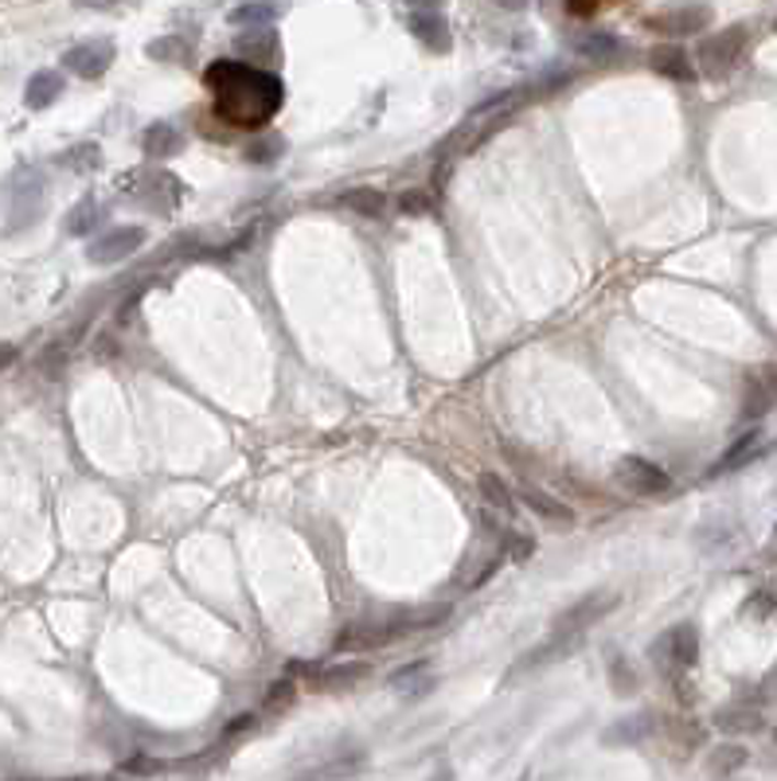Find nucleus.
Here are the masks:
<instances>
[{
    "instance_id": "obj_1",
    "label": "nucleus",
    "mask_w": 777,
    "mask_h": 781,
    "mask_svg": "<svg viewBox=\"0 0 777 781\" xmlns=\"http://www.w3.org/2000/svg\"><path fill=\"white\" fill-rule=\"evenodd\" d=\"M204 82L207 90H215L224 122L242 129L266 126L270 117L277 114V106H282V99H286V90H282L274 74L262 71V67L239 64V59H215L204 71Z\"/></svg>"
},
{
    "instance_id": "obj_2",
    "label": "nucleus",
    "mask_w": 777,
    "mask_h": 781,
    "mask_svg": "<svg viewBox=\"0 0 777 781\" xmlns=\"http://www.w3.org/2000/svg\"><path fill=\"white\" fill-rule=\"evenodd\" d=\"M746 39H751V32H746L742 24L723 27L719 36H707L704 44H699V51H696L704 74H711V79H719V74H731L734 67H739L742 51H746Z\"/></svg>"
},
{
    "instance_id": "obj_3",
    "label": "nucleus",
    "mask_w": 777,
    "mask_h": 781,
    "mask_svg": "<svg viewBox=\"0 0 777 781\" xmlns=\"http://www.w3.org/2000/svg\"><path fill=\"white\" fill-rule=\"evenodd\" d=\"M617 610V594L602 590V594H586V598H579L574 606H567L559 618H555V638H582L590 625H598L606 613Z\"/></svg>"
},
{
    "instance_id": "obj_4",
    "label": "nucleus",
    "mask_w": 777,
    "mask_h": 781,
    "mask_svg": "<svg viewBox=\"0 0 777 781\" xmlns=\"http://www.w3.org/2000/svg\"><path fill=\"white\" fill-rule=\"evenodd\" d=\"M145 243V231L141 227H114V231L99 234L94 243H90L87 259L94 262V266H114V262L129 259V254H137Z\"/></svg>"
},
{
    "instance_id": "obj_5",
    "label": "nucleus",
    "mask_w": 777,
    "mask_h": 781,
    "mask_svg": "<svg viewBox=\"0 0 777 781\" xmlns=\"http://www.w3.org/2000/svg\"><path fill=\"white\" fill-rule=\"evenodd\" d=\"M617 481L637 496H661V493H669V485H672V476L664 473L661 466H652V461H644V458L617 461Z\"/></svg>"
},
{
    "instance_id": "obj_6",
    "label": "nucleus",
    "mask_w": 777,
    "mask_h": 781,
    "mask_svg": "<svg viewBox=\"0 0 777 781\" xmlns=\"http://www.w3.org/2000/svg\"><path fill=\"white\" fill-rule=\"evenodd\" d=\"M652 656H661L664 665H672V668H692L696 665V656H699V633H696V625H676V629H669L656 645H652Z\"/></svg>"
},
{
    "instance_id": "obj_7",
    "label": "nucleus",
    "mask_w": 777,
    "mask_h": 781,
    "mask_svg": "<svg viewBox=\"0 0 777 781\" xmlns=\"http://www.w3.org/2000/svg\"><path fill=\"white\" fill-rule=\"evenodd\" d=\"M114 64V44L110 39H90V44H79L64 55V67L79 79H102Z\"/></svg>"
},
{
    "instance_id": "obj_8",
    "label": "nucleus",
    "mask_w": 777,
    "mask_h": 781,
    "mask_svg": "<svg viewBox=\"0 0 777 781\" xmlns=\"http://www.w3.org/2000/svg\"><path fill=\"white\" fill-rule=\"evenodd\" d=\"M707 24H711V9L707 4H684V9L661 12V16L649 20V27L661 32V36H699Z\"/></svg>"
},
{
    "instance_id": "obj_9",
    "label": "nucleus",
    "mask_w": 777,
    "mask_h": 781,
    "mask_svg": "<svg viewBox=\"0 0 777 781\" xmlns=\"http://www.w3.org/2000/svg\"><path fill=\"white\" fill-rule=\"evenodd\" d=\"M649 67L661 79H672V82H692L696 79V67H692V55L676 44H661L649 51Z\"/></svg>"
},
{
    "instance_id": "obj_10",
    "label": "nucleus",
    "mask_w": 777,
    "mask_h": 781,
    "mask_svg": "<svg viewBox=\"0 0 777 781\" xmlns=\"http://www.w3.org/2000/svg\"><path fill=\"white\" fill-rule=\"evenodd\" d=\"M571 47H574V55L586 59V64H598V67L621 59V39H617L614 32H582Z\"/></svg>"
},
{
    "instance_id": "obj_11",
    "label": "nucleus",
    "mask_w": 777,
    "mask_h": 781,
    "mask_svg": "<svg viewBox=\"0 0 777 781\" xmlns=\"http://www.w3.org/2000/svg\"><path fill=\"white\" fill-rule=\"evenodd\" d=\"M367 676L364 661H340V665H329L324 673H313V688L317 692H348Z\"/></svg>"
},
{
    "instance_id": "obj_12",
    "label": "nucleus",
    "mask_w": 777,
    "mask_h": 781,
    "mask_svg": "<svg viewBox=\"0 0 777 781\" xmlns=\"http://www.w3.org/2000/svg\"><path fill=\"white\" fill-rule=\"evenodd\" d=\"M235 47H239L242 59H254V64H274L277 59V36L270 24H259V27H251V32H242V36L235 39Z\"/></svg>"
},
{
    "instance_id": "obj_13",
    "label": "nucleus",
    "mask_w": 777,
    "mask_h": 781,
    "mask_svg": "<svg viewBox=\"0 0 777 781\" xmlns=\"http://www.w3.org/2000/svg\"><path fill=\"white\" fill-rule=\"evenodd\" d=\"M774 403H777V368L751 379L746 399H742V418H762V414H769Z\"/></svg>"
},
{
    "instance_id": "obj_14",
    "label": "nucleus",
    "mask_w": 777,
    "mask_h": 781,
    "mask_svg": "<svg viewBox=\"0 0 777 781\" xmlns=\"http://www.w3.org/2000/svg\"><path fill=\"white\" fill-rule=\"evenodd\" d=\"M145 157H152V161H169V157H176L180 149H184V134H180L176 126H169V122H157V126L145 129Z\"/></svg>"
},
{
    "instance_id": "obj_15",
    "label": "nucleus",
    "mask_w": 777,
    "mask_h": 781,
    "mask_svg": "<svg viewBox=\"0 0 777 781\" xmlns=\"http://www.w3.org/2000/svg\"><path fill=\"white\" fill-rule=\"evenodd\" d=\"M411 32L430 47V51H449V44H454V39H449V24L434 9H430V12H414V16H411Z\"/></svg>"
},
{
    "instance_id": "obj_16",
    "label": "nucleus",
    "mask_w": 777,
    "mask_h": 781,
    "mask_svg": "<svg viewBox=\"0 0 777 781\" xmlns=\"http://www.w3.org/2000/svg\"><path fill=\"white\" fill-rule=\"evenodd\" d=\"M59 94H64V74L59 71H36L24 87V102L32 110H47Z\"/></svg>"
},
{
    "instance_id": "obj_17",
    "label": "nucleus",
    "mask_w": 777,
    "mask_h": 781,
    "mask_svg": "<svg viewBox=\"0 0 777 781\" xmlns=\"http://www.w3.org/2000/svg\"><path fill=\"white\" fill-rule=\"evenodd\" d=\"M524 504L532 508V513L539 516V520H547V524H559V528H571L574 524V513L567 508L563 501H555V496H547V493H539V489H524Z\"/></svg>"
},
{
    "instance_id": "obj_18",
    "label": "nucleus",
    "mask_w": 777,
    "mask_h": 781,
    "mask_svg": "<svg viewBox=\"0 0 777 781\" xmlns=\"http://www.w3.org/2000/svg\"><path fill=\"white\" fill-rule=\"evenodd\" d=\"M391 688L399 696H426L434 688V673H430V661H414V665L391 673Z\"/></svg>"
},
{
    "instance_id": "obj_19",
    "label": "nucleus",
    "mask_w": 777,
    "mask_h": 781,
    "mask_svg": "<svg viewBox=\"0 0 777 781\" xmlns=\"http://www.w3.org/2000/svg\"><path fill=\"white\" fill-rule=\"evenodd\" d=\"M758 449H762V434L758 430H746L742 438L731 441V449H727L723 458L715 461V473H731V469H742L746 461L758 458Z\"/></svg>"
},
{
    "instance_id": "obj_20",
    "label": "nucleus",
    "mask_w": 777,
    "mask_h": 781,
    "mask_svg": "<svg viewBox=\"0 0 777 781\" xmlns=\"http://www.w3.org/2000/svg\"><path fill=\"white\" fill-rule=\"evenodd\" d=\"M344 207L356 211V216H364V219H379L384 216L387 199H384V192L379 188H352V192H344Z\"/></svg>"
},
{
    "instance_id": "obj_21",
    "label": "nucleus",
    "mask_w": 777,
    "mask_h": 781,
    "mask_svg": "<svg viewBox=\"0 0 777 781\" xmlns=\"http://www.w3.org/2000/svg\"><path fill=\"white\" fill-rule=\"evenodd\" d=\"M477 489H481V501L489 504V508H496V513H512V489L504 485V476L484 469V473L477 476Z\"/></svg>"
},
{
    "instance_id": "obj_22",
    "label": "nucleus",
    "mask_w": 777,
    "mask_h": 781,
    "mask_svg": "<svg viewBox=\"0 0 777 781\" xmlns=\"http://www.w3.org/2000/svg\"><path fill=\"white\" fill-rule=\"evenodd\" d=\"M746 766V746H739V743H723V746H715L711 750V758H707V770L711 773H734V770H742Z\"/></svg>"
},
{
    "instance_id": "obj_23",
    "label": "nucleus",
    "mask_w": 777,
    "mask_h": 781,
    "mask_svg": "<svg viewBox=\"0 0 777 781\" xmlns=\"http://www.w3.org/2000/svg\"><path fill=\"white\" fill-rule=\"evenodd\" d=\"M277 16V4L274 0H247L239 9L231 12V24L239 27H259V24H270Z\"/></svg>"
},
{
    "instance_id": "obj_24",
    "label": "nucleus",
    "mask_w": 777,
    "mask_h": 781,
    "mask_svg": "<svg viewBox=\"0 0 777 781\" xmlns=\"http://www.w3.org/2000/svg\"><path fill=\"white\" fill-rule=\"evenodd\" d=\"M145 51H149V59H161V64H184V55L192 51V44L184 36H164V39H152Z\"/></svg>"
},
{
    "instance_id": "obj_25",
    "label": "nucleus",
    "mask_w": 777,
    "mask_h": 781,
    "mask_svg": "<svg viewBox=\"0 0 777 781\" xmlns=\"http://www.w3.org/2000/svg\"><path fill=\"white\" fill-rule=\"evenodd\" d=\"M715 723H719L723 731H734V735L762 727V719H758V711H754V708H727V711H719V715H715Z\"/></svg>"
},
{
    "instance_id": "obj_26",
    "label": "nucleus",
    "mask_w": 777,
    "mask_h": 781,
    "mask_svg": "<svg viewBox=\"0 0 777 781\" xmlns=\"http://www.w3.org/2000/svg\"><path fill=\"white\" fill-rule=\"evenodd\" d=\"M59 164L71 172H90L102 164V149L99 145H75V149H67V153L59 157Z\"/></svg>"
},
{
    "instance_id": "obj_27",
    "label": "nucleus",
    "mask_w": 777,
    "mask_h": 781,
    "mask_svg": "<svg viewBox=\"0 0 777 781\" xmlns=\"http://www.w3.org/2000/svg\"><path fill=\"white\" fill-rule=\"evenodd\" d=\"M99 219H102V207L94 204V199H82L71 216H67V234H90L99 227Z\"/></svg>"
},
{
    "instance_id": "obj_28",
    "label": "nucleus",
    "mask_w": 777,
    "mask_h": 781,
    "mask_svg": "<svg viewBox=\"0 0 777 781\" xmlns=\"http://www.w3.org/2000/svg\"><path fill=\"white\" fill-rule=\"evenodd\" d=\"M652 731V723L644 715H637V719H621L617 727H609L606 731V743H641L644 735Z\"/></svg>"
},
{
    "instance_id": "obj_29",
    "label": "nucleus",
    "mask_w": 777,
    "mask_h": 781,
    "mask_svg": "<svg viewBox=\"0 0 777 781\" xmlns=\"http://www.w3.org/2000/svg\"><path fill=\"white\" fill-rule=\"evenodd\" d=\"M294 700H297V688H294V684H289V680H277V684H270V688H266V700H262V703H266L270 711H282V708H289Z\"/></svg>"
},
{
    "instance_id": "obj_30",
    "label": "nucleus",
    "mask_w": 777,
    "mask_h": 781,
    "mask_svg": "<svg viewBox=\"0 0 777 781\" xmlns=\"http://www.w3.org/2000/svg\"><path fill=\"white\" fill-rule=\"evenodd\" d=\"M277 153H282V137H262V141H254L251 149H247V161H251V164H270Z\"/></svg>"
},
{
    "instance_id": "obj_31",
    "label": "nucleus",
    "mask_w": 777,
    "mask_h": 781,
    "mask_svg": "<svg viewBox=\"0 0 777 781\" xmlns=\"http://www.w3.org/2000/svg\"><path fill=\"white\" fill-rule=\"evenodd\" d=\"M609 673H614V688H617V696H629L637 688V676L633 673H626V665L617 661L614 656V665H609Z\"/></svg>"
},
{
    "instance_id": "obj_32",
    "label": "nucleus",
    "mask_w": 777,
    "mask_h": 781,
    "mask_svg": "<svg viewBox=\"0 0 777 781\" xmlns=\"http://www.w3.org/2000/svg\"><path fill=\"white\" fill-rule=\"evenodd\" d=\"M259 727V715H239V719H231L224 727V743H231V738H242L247 731H254Z\"/></svg>"
},
{
    "instance_id": "obj_33",
    "label": "nucleus",
    "mask_w": 777,
    "mask_h": 781,
    "mask_svg": "<svg viewBox=\"0 0 777 781\" xmlns=\"http://www.w3.org/2000/svg\"><path fill=\"white\" fill-rule=\"evenodd\" d=\"M399 207L407 211V216H426V211H430V196H426V192H407V196L399 199Z\"/></svg>"
},
{
    "instance_id": "obj_34",
    "label": "nucleus",
    "mask_w": 777,
    "mask_h": 781,
    "mask_svg": "<svg viewBox=\"0 0 777 781\" xmlns=\"http://www.w3.org/2000/svg\"><path fill=\"white\" fill-rule=\"evenodd\" d=\"M532 551H536V543H532V539H527V536H512L509 548H504V559H516V563H519V559H527Z\"/></svg>"
},
{
    "instance_id": "obj_35",
    "label": "nucleus",
    "mask_w": 777,
    "mask_h": 781,
    "mask_svg": "<svg viewBox=\"0 0 777 781\" xmlns=\"http://www.w3.org/2000/svg\"><path fill=\"white\" fill-rule=\"evenodd\" d=\"M152 770H161V762H152V758H129V762H122L117 773H152Z\"/></svg>"
},
{
    "instance_id": "obj_36",
    "label": "nucleus",
    "mask_w": 777,
    "mask_h": 781,
    "mask_svg": "<svg viewBox=\"0 0 777 781\" xmlns=\"http://www.w3.org/2000/svg\"><path fill=\"white\" fill-rule=\"evenodd\" d=\"M754 598H758V602H751V613H769V610H774V594H769V590H758Z\"/></svg>"
},
{
    "instance_id": "obj_37",
    "label": "nucleus",
    "mask_w": 777,
    "mask_h": 781,
    "mask_svg": "<svg viewBox=\"0 0 777 781\" xmlns=\"http://www.w3.org/2000/svg\"><path fill=\"white\" fill-rule=\"evenodd\" d=\"M567 9H571L574 16H590V12L598 9V0H567Z\"/></svg>"
},
{
    "instance_id": "obj_38",
    "label": "nucleus",
    "mask_w": 777,
    "mask_h": 781,
    "mask_svg": "<svg viewBox=\"0 0 777 781\" xmlns=\"http://www.w3.org/2000/svg\"><path fill=\"white\" fill-rule=\"evenodd\" d=\"M16 356H20L16 344H0V371H9L16 364Z\"/></svg>"
},
{
    "instance_id": "obj_39",
    "label": "nucleus",
    "mask_w": 777,
    "mask_h": 781,
    "mask_svg": "<svg viewBox=\"0 0 777 781\" xmlns=\"http://www.w3.org/2000/svg\"><path fill=\"white\" fill-rule=\"evenodd\" d=\"M79 9H114V4H122V0H75Z\"/></svg>"
},
{
    "instance_id": "obj_40",
    "label": "nucleus",
    "mask_w": 777,
    "mask_h": 781,
    "mask_svg": "<svg viewBox=\"0 0 777 781\" xmlns=\"http://www.w3.org/2000/svg\"><path fill=\"white\" fill-rule=\"evenodd\" d=\"M414 12H430V9H438V4H446V0H407Z\"/></svg>"
},
{
    "instance_id": "obj_41",
    "label": "nucleus",
    "mask_w": 777,
    "mask_h": 781,
    "mask_svg": "<svg viewBox=\"0 0 777 781\" xmlns=\"http://www.w3.org/2000/svg\"><path fill=\"white\" fill-rule=\"evenodd\" d=\"M496 9H504V12H519V9H527V0H492Z\"/></svg>"
},
{
    "instance_id": "obj_42",
    "label": "nucleus",
    "mask_w": 777,
    "mask_h": 781,
    "mask_svg": "<svg viewBox=\"0 0 777 781\" xmlns=\"http://www.w3.org/2000/svg\"><path fill=\"white\" fill-rule=\"evenodd\" d=\"M774 738H777V731H774Z\"/></svg>"
}]
</instances>
